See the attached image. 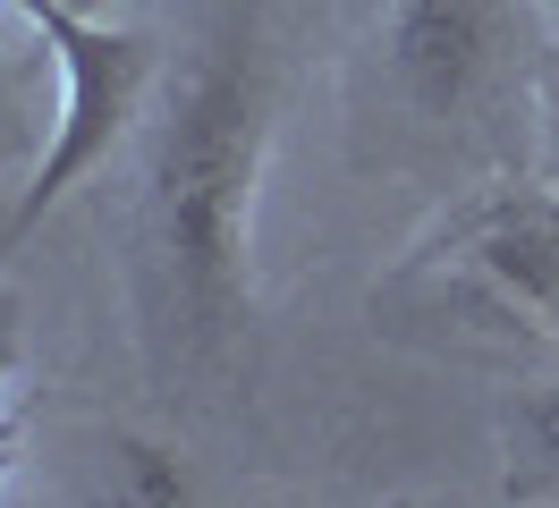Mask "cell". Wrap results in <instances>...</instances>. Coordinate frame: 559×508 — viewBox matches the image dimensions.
I'll return each mask as SVG.
<instances>
[{
    "mask_svg": "<svg viewBox=\"0 0 559 508\" xmlns=\"http://www.w3.org/2000/svg\"><path fill=\"white\" fill-rule=\"evenodd\" d=\"M288 102L280 0H204L136 128L128 280L162 373H229L254 331V203Z\"/></svg>",
    "mask_w": 559,
    "mask_h": 508,
    "instance_id": "1",
    "label": "cell"
},
{
    "mask_svg": "<svg viewBox=\"0 0 559 508\" xmlns=\"http://www.w3.org/2000/svg\"><path fill=\"white\" fill-rule=\"evenodd\" d=\"M9 9L43 34V51L60 68V119H51V144H43L35 178L17 187L9 221H0V255L26 229H43V212L144 128V102L162 85V43L144 26H119V17L76 9V0H9Z\"/></svg>",
    "mask_w": 559,
    "mask_h": 508,
    "instance_id": "2",
    "label": "cell"
},
{
    "mask_svg": "<svg viewBox=\"0 0 559 508\" xmlns=\"http://www.w3.org/2000/svg\"><path fill=\"white\" fill-rule=\"evenodd\" d=\"M534 0H390L373 26V85L424 135L484 128L525 68Z\"/></svg>",
    "mask_w": 559,
    "mask_h": 508,
    "instance_id": "3",
    "label": "cell"
},
{
    "mask_svg": "<svg viewBox=\"0 0 559 508\" xmlns=\"http://www.w3.org/2000/svg\"><path fill=\"white\" fill-rule=\"evenodd\" d=\"M407 271H450L475 297L518 322L534 347L559 356V187L543 178H484L450 203V221L416 246Z\"/></svg>",
    "mask_w": 559,
    "mask_h": 508,
    "instance_id": "4",
    "label": "cell"
},
{
    "mask_svg": "<svg viewBox=\"0 0 559 508\" xmlns=\"http://www.w3.org/2000/svg\"><path fill=\"white\" fill-rule=\"evenodd\" d=\"M509 492H525V500L559 492V381H543L509 415Z\"/></svg>",
    "mask_w": 559,
    "mask_h": 508,
    "instance_id": "5",
    "label": "cell"
},
{
    "mask_svg": "<svg viewBox=\"0 0 559 508\" xmlns=\"http://www.w3.org/2000/svg\"><path fill=\"white\" fill-rule=\"evenodd\" d=\"M17 406H26V297L0 280V492L17 466Z\"/></svg>",
    "mask_w": 559,
    "mask_h": 508,
    "instance_id": "6",
    "label": "cell"
},
{
    "mask_svg": "<svg viewBox=\"0 0 559 508\" xmlns=\"http://www.w3.org/2000/svg\"><path fill=\"white\" fill-rule=\"evenodd\" d=\"M119 449H128V474H136L144 500H187V474H178V458L162 440H119Z\"/></svg>",
    "mask_w": 559,
    "mask_h": 508,
    "instance_id": "7",
    "label": "cell"
},
{
    "mask_svg": "<svg viewBox=\"0 0 559 508\" xmlns=\"http://www.w3.org/2000/svg\"><path fill=\"white\" fill-rule=\"evenodd\" d=\"M534 9H543V34H559V0H534Z\"/></svg>",
    "mask_w": 559,
    "mask_h": 508,
    "instance_id": "8",
    "label": "cell"
},
{
    "mask_svg": "<svg viewBox=\"0 0 559 508\" xmlns=\"http://www.w3.org/2000/svg\"><path fill=\"white\" fill-rule=\"evenodd\" d=\"M76 9H103V17H119V9H128V0H76Z\"/></svg>",
    "mask_w": 559,
    "mask_h": 508,
    "instance_id": "9",
    "label": "cell"
}]
</instances>
